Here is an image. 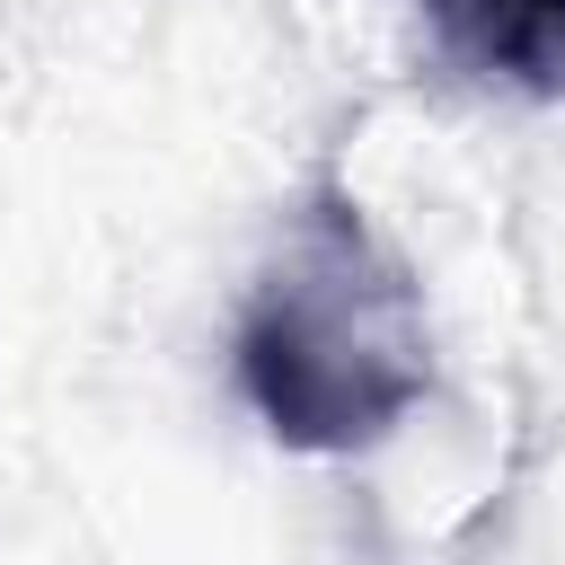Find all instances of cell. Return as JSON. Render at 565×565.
<instances>
[{"label":"cell","instance_id":"obj_1","mask_svg":"<svg viewBox=\"0 0 565 565\" xmlns=\"http://www.w3.org/2000/svg\"><path fill=\"white\" fill-rule=\"evenodd\" d=\"M230 371L247 415L309 459L371 450L433 397L424 282L335 168H318L274 230L230 335Z\"/></svg>","mask_w":565,"mask_h":565},{"label":"cell","instance_id":"obj_2","mask_svg":"<svg viewBox=\"0 0 565 565\" xmlns=\"http://www.w3.org/2000/svg\"><path fill=\"white\" fill-rule=\"evenodd\" d=\"M433 62L486 97L565 106V0H406Z\"/></svg>","mask_w":565,"mask_h":565}]
</instances>
